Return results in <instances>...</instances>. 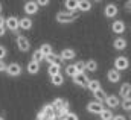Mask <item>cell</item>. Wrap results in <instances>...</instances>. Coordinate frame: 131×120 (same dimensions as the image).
<instances>
[{
	"instance_id": "8fae6325",
	"label": "cell",
	"mask_w": 131,
	"mask_h": 120,
	"mask_svg": "<svg viewBox=\"0 0 131 120\" xmlns=\"http://www.w3.org/2000/svg\"><path fill=\"white\" fill-rule=\"evenodd\" d=\"M107 79L111 82V84H117L121 81V71L114 70V68H110L108 73H107Z\"/></svg>"
},
{
	"instance_id": "44dd1931",
	"label": "cell",
	"mask_w": 131,
	"mask_h": 120,
	"mask_svg": "<svg viewBox=\"0 0 131 120\" xmlns=\"http://www.w3.org/2000/svg\"><path fill=\"white\" fill-rule=\"evenodd\" d=\"M92 9V2H78V11H82V12H89Z\"/></svg>"
},
{
	"instance_id": "d6a6232c",
	"label": "cell",
	"mask_w": 131,
	"mask_h": 120,
	"mask_svg": "<svg viewBox=\"0 0 131 120\" xmlns=\"http://www.w3.org/2000/svg\"><path fill=\"white\" fill-rule=\"evenodd\" d=\"M122 108H124L125 111H131V96L122 100Z\"/></svg>"
},
{
	"instance_id": "836d02e7",
	"label": "cell",
	"mask_w": 131,
	"mask_h": 120,
	"mask_svg": "<svg viewBox=\"0 0 131 120\" xmlns=\"http://www.w3.org/2000/svg\"><path fill=\"white\" fill-rule=\"evenodd\" d=\"M75 67H76V71H78V73H84V71H85V62H84V61H78V62L75 64Z\"/></svg>"
},
{
	"instance_id": "4316f807",
	"label": "cell",
	"mask_w": 131,
	"mask_h": 120,
	"mask_svg": "<svg viewBox=\"0 0 131 120\" xmlns=\"http://www.w3.org/2000/svg\"><path fill=\"white\" fill-rule=\"evenodd\" d=\"M66 75L69 76V78H75L76 75H78V71H76V67H75V64H69L67 67H66Z\"/></svg>"
},
{
	"instance_id": "30bf717a",
	"label": "cell",
	"mask_w": 131,
	"mask_h": 120,
	"mask_svg": "<svg viewBox=\"0 0 131 120\" xmlns=\"http://www.w3.org/2000/svg\"><path fill=\"white\" fill-rule=\"evenodd\" d=\"M117 12H119V9H117V6H116L114 3H108V5L105 6V9H104V14H105L107 18H113V17H116Z\"/></svg>"
},
{
	"instance_id": "b9f144b4",
	"label": "cell",
	"mask_w": 131,
	"mask_h": 120,
	"mask_svg": "<svg viewBox=\"0 0 131 120\" xmlns=\"http://www.w3.org/2000/svg\"><path fill=\"white\" fill-rule=\"evenodd\" d=\"M125 8H127L128 11H131V2H127V3H125Z\"/></svg>"
},
{
	"instance_id": "ee69618b",
	"label": "cell",
	"mask_w": 131,
	"mask_h": 120,
	"mask_svg": "<svg viewBox=\"0 0 131 120\" xmlns=\"http://www.w3.org/2000/svg\"><path fill=\"white\" fill-rule=\"evenodd\" d=\"M0 120H5V119H3V117H0Z\"/></svg>"
},
{
	"instance_id": "9a60e30c",
	"label": "cell",
	"mask_w": 131,
	"mask_h": 120,
	"mask_svg": "<svg viewBox=\"0 0 131 120\" xmlns=\"http://www.w3.org/2000/svg\"><path fill=\"white\" fill-rule=\"evenodd\" d=\"M119 96H122V99L130 97V96H131V84H128V82L122 84V85H121V88H119Z\"/></svg>"
},
{
	"instance_id": "7c38bea8",
	"label": "cell",
	"mask_w": 131,
	"mask_h": 120,
	"mask_svg": "<svg viewBox=\"0 0 131 120\" xmlns=\"http://www.w3.org/2000/svg\"><path fill=\"white\" fill-rule=\"evenodd\" d=\"M23 9L28 15H34V14L38 12V5H37V2H26Z\"/></svg>"
},
{
	"instance_id": "83f0119b",
	"label": "cell",
	"mask_w": 131,
	"mask_h": 120,
	"mask_svg": "<svg viewBox=\"0 0 131 120\" xmlns=\"http://www.w3.org/2000/svg\"><path fill=\"white\" fill-rule=\"evenodd\" d=\"M66 9H67V12H73L75 14V11H78V2H66L64 3Z\"/></svg>"
},
{
	"instance_id": "3957f363",
	"label": "cell",
	"mask_w": 131,
	"mask_h": 120,
	"mask_svg": "<svg viewBox=\"0 0 131 120\" xmlns=\"http://www.w3.org/2000/svg\"><path fill=\"white\" fill-rule=\"evenodd\" d=\"M21 71H23V68H21V65H20L18 62H11V64L6 65V73H8V76H11V78L20 76Z\"/></svg>"
},
{
	"instance_id": "d4e9b609",
	"label": "cell",
	"mask_w": 131,
	"mask_h": 120,
	"mask_svg": "<svg viewBox=\"0 0 131 120\" xmlns=\"http://www.w3.org/2000/svg\"><path fill=\"white\" fill-rule=\"evenodd\" d=\"M50 81H52V84H53V85L60 87V85H63V84H64V76H63L61 73H58V75L52 76V78H50Z\"/></svg>"
},
{
	"instance_id": "74e56055",
	"label": "cell",
	"mask_w": 131,
	"mask_h": 120,
	"mask_svg": "<svg viewBox=\"0 0 131 120\" xmlns=\"http://www.w3.org/2000/svg\"><path fill=\"white\" fill-rule=\"evenodd\" d=\"M0 71H6V64H5V61H0Z\"/></svg>"
},
{
	"instance_id": "7bdbcfd3",
	"label": "cell",
	"mask_w": 131,
	"mask_h": 120,
	"mask_svg": "<svg viewBox=\"0 0 131 120\" xmlns=\"http://www.w3.org/2000/svg\"><path fill=\"white\" fill-rule=\"evenodd\" d=\"M0 14H2V3H0Z\"/></svg>"
},
{
	"instance_id": "277c9868",
	"label": "cell",
	"mask_w": 131,
	"mask_h": 120,
	"mask_svg": "<svg viewBox=\"0 0 131 120\" xmlns=\"http://www.w3.org/2000/svg\"><path fill=\"white\" fill-rule=\"evenodd\" d=\"M104 110H105V108H104V103H102V102L92 100V102L87 103V111H89L90 114H101Z\"/></svg>"
},
{
	"instance_id": "4fadbf2b",
	"label": "cell",
	"mask_w": 131,
	"mask_h": 120,
	"mask_svg": "<svg viewBox=\"0 0 131 120\" xmlns=\"http://www.w3.org/2000/svg\"><path fill=\"white\" fill-rule=\"evenodd\" d=\"M127 29V26H125V23L122 21V20H116L113 25H111V30L114 32V33H117V35H121V33H124Z\"/></svg>"
},
{
	"instance_id": "7a4b0ae2",
	"label": "cell",
	"mask_w": 131,
	"mask_h": 120,
	"mask_svg": "<svg viewBox=\"0 0 131 120\" xmlns=\"http://www.w3.org/2000/svg\"><path fill=\"white\" fill-rule=\"evenodd\" d=\"M5 28L11 32H18L20 29V18H17L15 15H9L5 21Z\"/></svg>"
},
{
	"instance_id": "ffe728a7",
	"label": "cell",
	"mask_w": 131,
	"mask_h": 120,
	"mask_svg": "<svg viewBox=\"0 0 131 120\" xmlns=\"http://www.w3.org/2000/svg\"><path fill=\"white\" fill-rule=\"evenodd\" d=\"M87 88L92 91V93H95V91L101 90V82H99L98 79H90V81H89V85H87Z\"/></svg>"
},
{
	"instance_id": "8992f818",
	"label": "cell",
	"mask_w": 131,
	"mask_h": 120,
	"mask_svg": "<svg viewBox=\"0 0 131 120\" xmlns=\"http://www.w3.org/2000/svg\"><path fill=\"white\" fill-rule=\"evenodd\" d=\"M17 47L20 52H29L31 49V41L25 37V35H18L17 37Z\"/></svg>"
},
{
	"instance_id": "603a6c76",
	"label": "cell",
	"mask_w": 131,
	"mask_h": 120,
	"mask_svg": "<svg viewBox=\"0 0 131 120\" xmlns=\"http://www.w3.org/2000/svg\"><path fill=\"white\" fill-rule=\"evenodd\" d=\"M85 70L90 71V73H95V71L98 70V62L95 59H89L85 62Z\"/></svg>"
},
{
	"instance_id": "5b68a950",
	"label": "cell",
	"mask_w": 131,
	"mask_h": 120,
	"mask_svg": "<svg viewBox=\"0 0 131 120\" xmlns=\"http://www.w3.org/2000/svg\"><path fill=\"white\" fill-rule=\"evenodd\" d=\"M128 67H130V59H128L127 56H117V58L114 59V70L124 71V70H127Z\"/></svg>"
},
{
	"instance_id": "6da1fadb",
	"label": "cell",
	"mask_w": 131,
	"mask_h": 120,
	"mask_svg": "<svg viewBox=\"0 0 131 120\" xmlns=\"http://www.w3.org/2000/svg\"><path fill=\"white\" fill-rule=\"evenodd\" d=\"M78 17H79L78 14H73V12H67V11H60V12L55 15L57 21H58V23H61V25L72 23V21H75Z\"/></svg>"
},
{
	"instance_id": "e575fe53",
	"label": "cell",
	"mask_w": 131,
	"mask_h": 120,
	"mask_svg": "<svg viewBox=\"0 0 131 120\" xmlns=\"http://www.w3.org/2000/svg\"><path fill=\"white\" fill-rule=\"evenodd\" d=\"M6 55H8V49L5 47V46H0V61H3L6 58Z\"/></svg>"
},
{
	"instance_id": "5bb4252c",
	"label": "cell",
	"mask_w": 131,
	"mask_h": 120,
	"mask_svg": "<svg viewBox=\"0 0 131 120\" xmlns=\"http://www.w3.org/2000/svg\"><path fill=\"white\" fill-rule=\"evenodd\" d=\"M127 46H128V43H127V40L122 38V37H117V38L114 40V43H113V47H114L116 50H125Z\"/></svg>"
},
{
	"instance_id": "cb8c5ba5",
	"label": "cell",
	"mask_w": 131,
	"mask_h": 120,
	"mask_svg": "<svg viewBox=\"0 0 131 120\" xmlns=\"http://www.w3.org/2000/svg\"><path fill=\"white\" fill-rule=\"evenodd\" d=\"M69 113H70V111H69V102H66L64 106H63V108H60V110L57 111V117H58V120H60V119H64Z\"/></svg>"
},
{
	"instance_id": "ac0fdd59",
	"label": "cell",
	"mask_w": 131,
	"mask_h": 120,
	"mask_svg": "<svg viewBox=\"0 0 131 120\" xmlns=\"http://www.w3.org/2000/svg\"><path fill=\"white\" fill-rule=\"evenodd\" d=\"M20 29H23V30L32 29V20H31L29 17H23V18H20Z\"/></svg>"
},
{
	"instance_id": "f35d334b",
	"label": "cell",
	"mask_w": 131,
	"mask_h": 120,
	"mask_svg": "<svg viewBox=\"0 0 131 120\" xmlns=\"http://www.w3.org/2000/svg\"><path fill=\"white\" fill-rule=\"evenodd\" d=\"M37 5H38V6H47V5H49V2H43V0H38V2H37Z\"/></svg>"
},
{
	"instance_id": "bcb514c9",
	"label": "cell",
	"mask_w": 131,
	"mask_h": 120,
	"mask_svg": "<svg viewBox=\"0 0 131 120\" xmlns=\"http://www.w3.org/2000/svg\"><path fill=\"white\" fill-rule=\"evenodd\" d=\"M55 120H57V119H55Z\"/></svg>"
},
{
	"instance_id": "ba28073f",
	"label": "cell",
	"mask_w": 131,
	"mask_h": 120,
	"mask_svg": "<svg viewBox=\"0 0 131 120\" xmlns=\"http://www.w3.org/2000/svg\"><path fill=\"white\" fill-rule=\"evenodd\" d=\"M104 103L107 105V108H108V110H113V108H117V106L121 105V100H119V97H117V96L110 94V96H107V99L104 100Z\"/></svg>"
},
{
	"instance_id": "8d00e7d4",
	"label": "cell",
	"mask_w": 131,
	"mask_h": 120,
	"mask_svg": "<svg viewBox=\"0 0 131 120\" xmlns=\"http://www.w3.org/2000/svg\"><path fill=\"white\" fill-rule=\"evenodd\" d=\"M113 120H127V117H125V116H122V114H117V116H114V117H113Z\"/></svg>"
},
{
	"instance_id": "2e32d148",
	"label": "cell",
	"mask_w": 131,
	"mask_h": 120,
	"mask_svg": "<svg viewBox=\"0 0 131 120\" xmlns=\"http://www.w3.org/2000/svg\"><path fill=\"white\" fill-rule=\"evenodd\" d=\"M76 56V52L73 50V49H64L63 52H61V55H60V58L61 61H69V59H73Z\"/></svg>"
},
{
	"instance_id": "f6af8a7d",
	"label": "cell",
	"mask_w": 131,
	"mask_h": 120,
	"mask_svg": "<svg viewBox=\"0 0 131 120\" xmlns=\"http://www.w3.org/2000/svg\"><path fill=\"white\" fill-rule=\"evenodd\" d=\"M130 120H131V113H130Z\"/></svg>"
},
{
	"instance_id": "7402d4cb",
	"label": "cell",
	"mask_w": 131,
	"mask_h": 120,
	"mask_svg": "<svg viewBox=\"0 0 131 120\" xmlns=\"http://www.w3.org/2000/svg\"><path fill=\"white\" fill-rule=\"evenodd\" d=\"M40 52L43 53V56H44V58H46V56H49L50 53H53L52 46H50V44H47V43H44V44H41V46H40Z\"/></svg>"
},
{
	"instance_id": "1f68e13d",
	"label": "cell",
	"mask_w": 131,
	"mask_h": 120,
	"mask_svg": "<svg viewBox=\"0 0 131 120\" xmlns=\"http://www.w3.org/2000/svg\"><path fill=\"white\" fill-rule=\"evenodd\" d=\"M32 61L38 62V64H40L41 61H44V56H43V53L40 52V49H38V50H35V52L32 53Z\"/></svg>"
},
{
	"instance_id": "60d3db41",
	"label": "cell",
	"mask_w": 131,
	"mask_h": 120,
	"mask_svg": "<svg viewBox=\"0 0 131 120\" xmlns=\"http://www.w3.org/2000/svg\"><path fill=\"white\" fill-rule=\"evenodd\" d=\"M5 32H6V28H5V26H0V37H3Z\"/></svg>"
},
{
	"instance_id": "f1b7e54d",
	"label": "cell",
	"mask_w": 131,
	"mask_h": 120,
	"mask_svg": "<svg viewBox=\"0 0 131 120\" xmlns=\"http://www.w3.org/2000/svg\"><path fill=\"white\" fill-rule=\"evenodd\" d=\"M60 59H61V58H60V55H57V53H50L49 56H46V58H44V61H47V62H49V65H52V64H58Z\"/></svg>"
},
{
	"instance_id": "d590c367",
	"label": "cell",
	"mask_w": 131,
	"mask_h": 120,
	"mask_svg": "<svg viewBox=\"0 0 131 120\" xmlns=\"http://www.w3.org/2000/svg\"><path fill=\"white\" fill-rule=\"evenodd\" d=\"M64 120H78V116H76L75 113H69L64 117Z\"/></svg>"
},
{
	"instance_id": "d6986e66",
	"label": "cell",
	"mask_w": 131,
	"mask_h": 120,
	"mask_svg": "<svg viewBox=\"0 0 131 120\" xmlns=\"http://www.w3.org/2000/svg\"><path fill=\"white\" fill-rule=\"evenodd\" d=\"M47 73H49L50 78L55 76V75H58V73H61V65H60V62H58V64H52V65H49V67H47Z\"/></svg>"
},
{
	"instance_id": "f546056e",
	"label": "cell",
	"mask_w": 131,
	"mask_h": 120,
	"mask_svg": "<svg viewBox=\"0 0 131 120\" xmlns=\"http://www.w3.org/2000/svg\"><path fill=\"white\" fill-rule=\"evenodd\" d=\"M66 102H67V100H64V99H61V97H57V99H55V100L52 102V106L55 108V111H58L60 108H63V106L66 105Z\"/></svg>"
},
{
	"instance_id": "ab89813d",
	"label": "cell",
	"mask_w": 131,
	"mask_h": 120,
	"mask_svg": "<svg viewBox=\"0 0 131 120\" xmlns=\"http://www.w3.org/2000/svg\"><path fill=\"white\" fill-rule=\"evenodd\" d=\"M5 21H6V18L0 14V26H5Z\"/></svg>"
},
{
	"instance_id": "9c48e42d",
	"label": "cell",
	"mask_w": 131,
	"mask_h": 120,
	"mask_svg": "<svg viewBox=\"0 0 131 120\" xmlns=\"http://www.w3.org/2000/svg\"><path fill=\"white\" fill-rule=\"evenodd\" d=\"M41 110H43V113H44L46 120H55L57 119V111H55V108L52 106V103H50V105H44Z\"/></svg>"
},
{
	"instance_id": "4dcf8cb0",
	"label": "cell",
	"mask_w": 131,
	"mask_h": 120,
	"mask_svg": "<svg viewBox=\"0 0 131 120\" xmlns=\"http://www.w3.org/2000/svg\"><path fill=\"white\" fill-rule=\"evenodd\" d=\"M99 116H101V120H113V117H114L113 113H111V110H108V108H105Z\"/></svg>"
},
{
	"instance_id": "484cf974",
	"label": "cell",
	"mask_w": 131,
	"mask_h": 120,
	"mask_svg": "<svg viewBox=\"0 0 131 120\" xmlns=\"http://www.w3.org/2000/svg\"><path fill=\"white\" fill-rule=\"evenodd\" d=\"M93 96H95V99H96L98 102H102V103H104V100L107 99V96H108V94L105 93V90H102V88H101V90L95 91V93H93Z\"/></svg>"
},
{
	"instance_id": "52a82bcc",
	"label": "cell",
	"mask_w": 131,
	"mask_h": 120,
	"mask_svg": "<svg viewBox=\"0 0 131 120\" xmlns=\"http://www.w3.org/2000/svg\"><path fill=\"white\" fill-rule=\"evenodd\" d=\"M72 79H73V82H75L78 87H81V88H85V87L89 85V81H90V79L85 76V73H78V75H76L75 78H72Z\"/></svg>"
},
{
	"instance_id": "e0dca14e",
	"label": "cell",
	"mask_w": 131,
	"mask_h": 120,
	"mask_svg": "<svg viewBox=\"0 0 131 120\" xmlns=\"http://www.w3.org/2000/svg\"><path fill=\"white\" fill-rule=\"evenodd\" d=\"M26 70H28V73H29V75H37V73L40 71V64H38V62H35V61H29V62H28Z\"/></svg>"
}]
</instances>
